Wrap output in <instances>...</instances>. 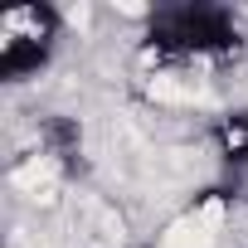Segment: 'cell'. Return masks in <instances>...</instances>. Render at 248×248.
I'll return each mask as SVG.
<instances>
[{"label": "cell", "mask_w": 248, "mask_h": 248, "mask_svg": "<svg viewBox=\"0 0 248 248\" xmlns=\"http://www.w3.org/2000/svg\"><path fill=\"white\" fill-rule=\"evenodd\" d=\"M214 146L229 166H248V112H224L214 122Z\"/></svg>", "instance_id": "cell-3"}, {"label": "cell", "mask_w": 248, "mask_h": 248, "mask_svg": "<svg viewBox=\"0 0 248 248\" xmlns=\"http://www.w3.org/2000/svg\"><path fill=\"white\" fill-rule=\"evenodd\" d=\"M243 34L224 5H166L146 20V49L166 63H190V59H229L238 54Z\"/></svg>", "instance_id": "cell-1"}, {"label": "cell", "mask_w": 248, "mask_h": 248, "mask_svg": "<svg viewBox=\"0 0 248 248\" xmlns=\"http://www.w3.org/2000/svg\"><path fill=\"white\" fill-rule=\"evenodd\" d=\"M59 30H63V20H59L54 5H44V0L10 5L5 15H0V78L20 83V78L39 73L54 59Z\"/></svg>", "instance_id": "cell-2"}]
</instances>
